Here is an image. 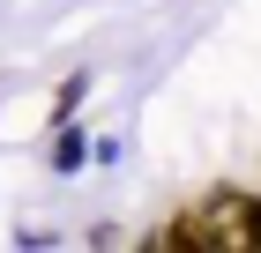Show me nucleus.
<instances>
[{
  "label": "nucleus",
  "instance_id": "f257e3e1",
  "mask_svg": "<svg viewBox=\"0 0 261 253\" xmlns=\"http://www.w3.org/2000/svg\"><path fill=\"white\" fill-rule=\"evenodd\" d=\"M194 216H201V238L224 246V253H254L261 246V201L239 194V186H209L194 201Z\"/></svg>",
  "mask_w": 261,
  "mask_h": 253
}]
</instances>
